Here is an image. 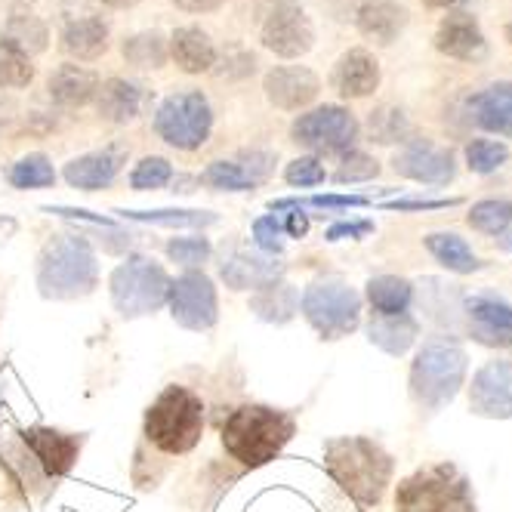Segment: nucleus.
<instances>
[{
    "instance_id": "nucleus-44",
    "label": "nucleus",
    "mask_w": 512,
    "mask_h": 512,
    "mask_svg": "<svg viewBox=\"0 0 512 512\" xmlns=\"http://www.w3.org/2000/svg\"><path fill=\"white\" fill-rule=\"evenodd\" d=\"M281 238H284V229L275 216H263V219H256L253 223V241L260 250L266 253H278L281 250Z\"/></svg>"
},
{
    "instance_id": "nucleus-13",
    "label": "nucleus",
    "mask_w": 512,
    "mask_h": 512,
    "mask_svg": "<svg viewBox=\"0 0 512 512\" xmlns=\"http://www.w3.org/2000/svg\"><path fill=\"white\" fill-rule=\"evenodd\" d=\"M312 41H315V31H312L309 16L297 4H290V0L275 4V10L263 22V44L284 59L303 56L312 47Z\"/></svg>"
},
{
    "instance_id": "nucleus-7",
    "label": "nucleus",
    "mask_w": 512,
    "mask_h": 512,
    "mask_svg": "<svg viewBox=\"0 0 512 512\" xmlns=\"http://www.w3.org/2000/svg\"><path fill=\"white\" fill-rule=\"evenodd\" d=\"M170 294V278L167 272L145 256H130L112 275V300L121 315H145L155 312L167 303Z\"/></svg>"
},
{
    "instance_id": "nucleus-43",
    "label": "nucleus",
    "mask_w": 512,
    "mask_h": 512,
    "mask_svg": "<svg viewBox=\"0 0 512 512\" xmlns=\"http://www.w3.org/2000/svg\"><path fill=\"white\" fill-rule=\"evenodd\" d=\"M371 133L380 142H395L405 133V118H401V112H392V108H380L377 115H371Z\"/></svg>"
},
{
    "instance_id": "nucleus-34",
    "label": "nucleus",
    "mask_w": 512,
    "mask_h": 512,
    "mask_svg": "<svg viewBox=\"0 0 512 512\" xmlns=\"http://www.w3.org/2000/svg\"><path fill=\"white\" fill-rule=\"evenodd\" d=\"M469 226L482 235H503L509 226H512V201H503V198H488V201H479L472 204L469 210Z\"/></svg>"
},
{
    "instance_id": "nucleus-35",
    "label": "nucleus",
    "mask_w": 512,
    "mask_h": 512,
    "mask_svg": "<svg viewBox=\"0 0 512 512\" xmlns=\"http://www.w3.org/2000/svg\"><path fill=\"white\" fill-rule=\"evenodd\" d=\"M31 78H34L31 56L10 41H0V87H28Z\"/></svg>"
},
{
    "instance_id": "nucleus-38",
    "label": "nucleus",
    "mask_w": 512,
    "mask_h": 512,
    "mask_svg": "<svg viewBox=\"0 0 512 512\" xmlns=\"http://www.w3.org/2000/svg\"><path fill=\"white\" fill-rule=\"evenodd\" d=\"M124 56L139 68H158V65H164L167 50H164L161 34L152 31V34H136V38H130L124 44Z\"/></svg>"
},
{
    "instance_id": "nucleus-8",
    "label": "nucleus",
    "mask_w": 512,
    "mask_h": 512,
    "mask_svg": "<svg viewBox=\"0 0 512 512\" xmlns=\"http://www.w3.org/2000/svg\"><path fill=\"white\" fill-rule=\"evenodd\" d=\"M303 315L309 318V324L324 340H337V337L352 334L358 327L361 297L355 287H349L343 281H318V284L306 287Z\"/></svg>"
},
{
    "instance_id": "nucleus-22",
    "label": "nucleus",
    "mask_w": 512,
    "mask_h": 512,
    "mask_svg": "<svg viewBox=\"0 0 512 512\" xmlns=\"http://www.w3.org/2000/svg\"><path fill=\"white\" fill-rule=\"evenodd\" d=\"M281 275V263L269 260V256H253L247 250L232 253L223 263V278L235 290H250V287H269Z\"/></svg>"
},
{
    "instance_id": "nucleus-42",
    "label": "nucleus",
    "mask_w": 512,
    "mask_h": 512,
    "mask_svg": "<svg viewBox=\"0 0 512 512\" xmlns=\"http://www.w3.org/2000/svg\"><path fill=\"white\" fill-rule=\"evenodd\" d=\"M324 164L318 158H297L290 161L287 170H284V179L290 182V186H318V182H324Z\"/></svg>"
},
{
    "instance_id": "nucleus-24",
    "label": "nucleus",
    "mask_w": 512,
    "mask_h": 512,
    "mask_svg": "<svg viewBox=\"0 0 512 512\" xmlns=\"http://www.w3.org/2000/svg\"><path fill=\"white\" fill-rule=\"evenodd\" d=\"M99 90V78L84 65H59L50 75V96L59 105H87Z\"/></svg>"
},
{
    "instance_id": "nucleus-23",
    "label": "nucleus",
    "mask_w": 512,
    "mask_h": 512,
    "mask_svg": "<svg viewBox=\"0 0 512 512\" xmlns=\"http://www.w3.org/2000/svg\"><path fill=\"white\" fill-rule=\"evenodd\" d=\"M121 152L118 149H105V152H93V155H84L78 161H71L65 167V179L71 182L75 189H84V192H96V189H105L108 182L115 179V173L121 170Z\"/></svg>"
},
{
    "instance_id": "nucleus-15",
    "label": "nucleus",
    "mask_w": 512,
    "mask_h": 512,
    "mask_svg": "<svg viewBox=\"0 0 512 512\" xmlns=\"http://www.w3.org/2000/svg\"><path fill=\"white\" fill-rule=\"evenodd\" d=\"M485 31L472 13H451L438 22L435 31V50L451 59H482L485 56Z\"/></svg>"
},
{
    "instance_id": "nucleus-4",
    "label": "nucleus",
    "mask_w": 512,
    "mask_h": 512,
    "mask_svg": "<svg viewBox=\"0 0 512 512\" xmlns=\"http://www.w3.org/2000/svg\"><path fill=\"white\" fill-rule=\"evenodd\" d=\"M398 512H475L469 479L451 463H432L408 475L395 491Z\"/></svg>"
},
{
    "instance_id": "nucleus-28",
    "label": "nucleus",
    "mask_w": 512,
    "mask_h": 512,
    "mask_svg": "<svg viewBox=\"0 0 512 512\" xmlns=\"http://www.w3.org/2000/svg\"><path fill=\"white\" fill-rule=\"evenodd\" d=\"M62 47L78 59H96L108 47V28L102 19H93V16L75 19L62 34Z\"/></svg>"
},
{
    "instance_id": "nucleus-36",
    "label": "nucleus",
    "mask_w": 512,
    "mask_h": 512,
    "mask_svg": "<svg viewBox=\"0 0 512 512\" xmlns=\"http://www.w3.org/2000/svg\"><path fill=\"white\" fill-rule=\"evenodd\" d=\"M53 179H56L53 164L44 155H28L10 170V182L16 189H44L53 186Z\"/></svg>"
},
{
    "instance_id": "nucleus-5",
    "label": "nucleus",
    "mask_w": 512,
    "mask_h": 512,
    "mask_svg": "<svg viewBox=\"0 0 512 512\" xmlns=\"http://www.w3.org/2000/svg\"><path fill=\"white\" fill-rule=\"evenodd\" d=\"M466 380V352L454 340H429L411 364V392L423 408L451 405Z\"/></svg>"
},
{
    "instance_id": "nucleus-14",
    "label": "nucleus",
    "mask_w": 512,
    "mask_h": 512,
    "mask_svg": "<svg viewBox=\"0 0 512 512\" xmlns=\"http://www.w3.org/2000/svg\"><path fill=\"white\" fill-rule=\"evenodd\" d=\"M395 170L408 179L426 182V186H448L454 179V155L448 149H438L429 139H417L398 152Z\"/></svg>"
},
{
    "instance_id": "nucleus-6",
    "label": "nucleus",
    "mask_w": 512,
    "mask_h": 512,
    "mask_svg": "<svg viewBox=\"0 0 512 512\" xmlns=\"http://www.w3.org/2000/svg\"><path fill=\"white\" fill-rule=\"evenodd\" d=\"M38 284L44 290V297H56V300L90 294L96 284V256L87 247V241L75 235L56 238L44 250Z\"/></svg>"
},
{
    "instance_id": "nucleus-27",
    "label": "nucleus",
    "mask_w": 512,
    "mask_h": 512,
    "mask_svg": "<svg viewBox=\"0 0 512 512\" xmlns=\"http://www.w3.org/2000/svg\"><path fill=\"white\" fill-rule=\"evenodd\" d=\"M423 241H426V250H429L448 272L469 275V272H479V269H482L479 256H475L472 247H469L460 235H454V232H432V235H426Z\"/></svg>"
},
{
    "instance_id": "nucleus-20",
    "label": "nucleus",
    "mask_w": 512,
    "mask_h": 512,
    "mask_svg": "<svg viewBox=\"0 0 512 512\" xmlns=\"http://www.w3.org/2000/svg\"><path fill=\"white\" fill-rule=\"evenodd\" d=\"M334 87L346 99L371 96L380 87V62L368 50H349L334 68Z\"/></svg>"
},
{
    "instance_id": "nucleus-26",
    "label": "nucleus",
    "mask_w": 512,
    "mask_h": 512,
    "mask_svg": "<svg viewBox=\"0 0 512 512\" xmlns=\"http://www.w3.org/2000/svg\"><path fill=\"white\" fill-rule=\"evenodd\" d=\"M368 337L389 355H405L417 340V321L411 315H377L368 324Z\"/></svg>"
},
{
    "instance_id": "nucleus-3",
    "label": "nucleus",
    "mask_w": 512,
    "mask_h": 512,
    "mask_svg": "<svg viewBox=\"0 0 512 512\" xmlns=\"http://www.w3.org/2000/svg\"><path fill=\"white\" fill-rule=\"evenodd\" d=\"M204 432V401L186 386H167L145 411V438L164 454H189Z\"/></svg>"
},
{
    "instance_id": "nucleus-1",
    "label": "nucleus",
    "mask_w": 512,
    "mask_h": 512,
    "mask_svg": "<svg viewBox=\"0 0 512 512\" xmlns=\"http://www.w3.org/2000/svg\"><path fill=\"white\" fill-rule=\"evenodd\" d=\"M294 429V417L284 411L266 405H244L232 411L223 423V448L241 466H266L281 454Z\"/></svg>"
},
{
    "instance_id": "nucleus-54",
    "label": "nucleus",
    "mask_w": 512,
    "mask_h": 512,
    "mask_svg": "<svg viewBox=\"0 0 512 512\" xmlns=\"http://www.w3.org/2000/svg\"><path fill=\"white\" fill-rule=\"evenodd\" d=\"M503 31H506V41L512 44V13H509V19H506V25H503Z\"/></svg>"
},
{
    "instance_id": "nucleus-21",
    "label": "nucleus",
    "mask_w": 512,
    "mask_h": 512,
    "mask_svg": "<svg viewBox=\"0 0 512 512\" xmlns=\"http://www.w3.org/2000/svg\"><path fill=\"white\" fill-rule=\"evenodd\" d=\"M408 25V10L398 0H364L358 7V28L364 38L392 44Z\"/></svg>"
},
{
    "instance_id": "nucleus-10",
    "label": "nucleus",
    "mask_w": 512,
    "mask_h": 512,
    "mask_svg": "<svg viewBox=\"0 0 512 512\" xmlns=\"http://www.w3.org/2000/svg\"><path fill=\"white\" fill-rule=\"evenodd\" d=\"M170 315L189 331H210L216 324V290L204 272H186L170 281Z\"/></svg>"
},
{
    "instance_id": "nucleus-16",
    "label": "nucleus",
    "mask_w": 512,
    "mask_h": 512,
    "mask_svg": "<svg viewBox=\"0 0 512 512\" xmlns=\"http://www.w3.org/2000/svg\"><path fill=\"white\" fill-rule=\"evenodd\" d=\"M22 442L28 445V451L38 457L44 472L53 475V479H59V475H65L71 469V463H75V457H78V448H81V442L75 435H65V432L47 429V426L25 429Z\"/></svg>"
},
{
    "instance_id": "nucleus-25",
    "label": "nucleus",
    "mask_w": 512,
    "mask_h": 512,
    "mask_svg": "<svg viewBox=\"0 0 512 512\" xmlns=\"http://www.w3.org/2000/svg\"><path fill=\"white\" fill-rule=\"evenodd\" d=\"M170 53H173L176 65L182 71H189V75H201V71H207L216 59V50L201 28H179L173 34Z\"/></svg>"
},
{
    "instance_id": "nucleus-29",
    "label": "nucleus",
    "mask_w": 512,
    "mask_h": 512,
    "mask_svg": "<svg viewBox=\"0 0 512 512\" xmlns=\"http://www.w3.org/2000/svg\"><path fill=\"white\" fill-rule=\"evenodd\" d=\"M266 173H269V158L263 164H250V167L244 161H213L204 170V182H210L213 189L244 192V189H253Z\"/></svg>"
},
{
    "instance_id": "nucleus-33",
    "label": "nucleus",
    "mask_w": 512,
    "mask_h": 512,
    "mask_svg": "<svg viewBox=\"0 0 512 512\" xmlns=\"http://www.w3.org/2000/svg\"><path fill=\"white\" fill-rule=\"evenodd\" d=\"M297 303H300V297H297V290L290 284H269L253 297L250 306H253L256 315L266 318V321H287L290 315L297 312Z\"/></svg>"
},
{
    "instance_id": "nucleus-41",
    "label": "nucleus",
    "mask_w": 512,
    "mask_h": 512,
    "mask_svg": "<svg viewBox=\"0 0 512 512\" xmlns=\"http://www.w3.org/2000/svg\"><path fill=\"white\" fill-rule=\"evenodd\" d=\"M167 253L179 266H198L210 256V241L207 238H173L167 244Z\"/></svg>"
},
{
    "instance_id": "nucleus-52",
    "label": "nucleus",
    "mask_w": 512,
    "mask_h": 512,
    "mask_svg": "<svg viewBox=\"0 0 512 512\" xmlns=\"http://www.w3.org/2000/svg\"><path fill=\"white\" fill-rule=\"evenodd\" d=\"M426 7H454V4H463V0H423Z\"/></svg>"
},
{
    "instance_id": "nucleus-53",
    "label": "nucleus",
    "mask_w": 512,
    "mask_h": 512,
    "mask_svg": "<svg viewBox=\"0 0 512 512\" xmlns=\"http://www.w3.org/2000/svg\"><path fill=\"white\" fill-rule=\"evenodd\" d=\"M102 4H108V7H133L136 0H102Z\"/></svg>"
},
{
    "instance_id": "nucleus-40",
    "label": "nucleus",
    "mask_w": 512,
    "mask_h": 512,
    "mask_svg": "<svg viewBox=\"0 0 512 512\" xmlns=\"http://www.w3.org/2000/svg\"><path fill=\"white\" fill-rule=\"evenodd\" d=\"M170 176H173V170H170V164L164 158H142L136 164V170L130 173V186L139 189V192L161 189V186H167V182H170Z\"/></svg>"
},
{
    "instance_id": "nucleus-49",
    "label": "nucleus",
    "mask_w": 512,
    "mask_h": 512,
    "mask_svg": "<svg viewBox=\"0 0 512 512\" xmlns=\"http://www.w3.org/2000/svg\"><path fill=\"white\" fill-rule=\"evenodd\" d=\"M281 229L287 235H294V238H303L309 232V216L306 213H287V219L281 223Z\"/></svg>"
},
{
    "instance_id": "nucleus-19",
    "label": "nucleus",
    "mask_w": 512,
    "mask_h": 512,
    "mask_svg": "<svg viewBox=\"0 0 512 512\" xmlns=\"http://www.w3.org/2000/svg\"><path fill=\"white\" fill-rule=\"evenodd\" d=\"M266 96L287 112H297V108L309 105L318 96V78L303 65H284L269 71L266 78Z\"/></svg>"
},
{
    "instance_id": "nucleus-37",
    "label": "nucleus",
    "mask_w": 512,
    "mask_h": 512,
    "mask_svg": "<svg viewBox=\"0 0 512 512\" xmlns=\"http://www.w3.org/2000/svg\"><path fill=\"white\" fill-rule=\"evenodd\" d=\"M509 158V149L503 142H494V139H472L466 145V164L472 173H494L506 164Z\"/></svg>"
},
{
    "instance_id": "nucleus-17",
    "label": "nucleus",
    "mask_w": 512,
    "mask_h": 512,
    "mask_svg": "<svg viewBox=\"0 0 512 512\" xmlns=\"http://www.w3.org/2000/svg\"><path fill=\"white\" fill-rule=\"evenodd\" d=\"M463 309L475 321V337L485 343L512 346V303L494 294H472L463 300Z\"/></svg>"
},
{
    "instance_id": "nucleus-2",
    "label": "nucleus",
    "mask_w": 512,
    "mask_h": 512,
    "mask_svg": "<svg viewBox=\"0 0 512 512\" xmlns=\"http://www.w3.org/2000/svg\"><path fill=\"white\" fill-rule=\"evenodd\" d=\"M327 469L358 503H377L392 479V457L368 438H334L324 451Z\"/></svg>"
},
{
    "instance_id": "nucleus-48",
    "label": "nucleus",
    "mask_w": 512,
    "mask_h": 512,
    "mask_svg": "<svg viewBox=\"0 0 512 512\" xmlns=\"http://www.w3.org/2000/svg\"><path fill=\"white\" fill-rule=\"evenodd\" d=\"M460 204V198H445V201H395L389 204V210H445Z\"/></svg>"
},
{
    "instance_id": "nucleus-11",
    "label": "nucleus",
    "mask_w": 512,
    "mask_h": 512,
    "mask_svg": "<svg viewBox=\"0 0 512 512\" xmlns=\"http://www.w3.org/2000/svg\"><path fill=\"white\" fill-rule=\"evenodd\" d=\"M290 133H294V142L306 145V149L337 152V149H346V145L358 136V124L346 108L324 105V108H315V112L303 115Z\"/></svg>"
},
{
    "instance_id": "nucleus-50",
    "label": "nucleus",
    "mask_w": 512,
    "mask_h": 512,
    "mask_svg": "<svg viewBox=\"0 0 512 512\" xmlns=\"http://www.w3.org/2000/svg\"><path fill=\"white\" fill-rule=\"evenodd\" d=\"M173 4L179 7V10H186V13H210V10H216L223 0H173Z\"/></svg>"
},
{
    "instance_id": "nucleus-30",
    "label": "nucleus",
    "mask_w": 512,
    "mask_h": 512,
    "mask_svg": "<svg viewBox=\"0 0 512 512\" xmlns=\"http://www.w3.org/2000/svg\"><path fill=\"white\" fill-rule=\"evenodd\" d=\"M96 105L105 121L124 124V121L136 118V112H139V90L130 81L112 78L96 90Z\"/></svg>"
},
{
    "instance_id": "nucleus-18",
    "label": "nucleus",
    "mask_w": 512,
    "mask_h": 512,
    "mask_svg": "<svg viewBox=\"0 0 512 512\" xmlns=\"http://www.w3.org/2000/svg\"><path fill=\"white\" fill-rule=\"evenodd\" d=\"M466 112L482 130L497 136H512V81L491 84L469 96Z\"/></svg>"
},
{
    "instance_id": "nucleus-32",
    "label": "nucleus",
    "mask_w": 512,
    "mask_h": 512,
    "mask_svg": "<svg viewBox=\"0 0 512 512\" xmlns=\"http://www.w3.org/2000/svg\"><path fill=\"white\" fill-rule=\"evenodd\" d=\"M25 53H41L47 47V25L25 7H16L7 19V38Z\"/></svg>"
},
{
    "instance_id": "nucleus-46",
    "label": "nucleus",
    "mask_w": 512,
    "mask_h": 512,
    "mask_svg": "<svg viewBox=\"0 0 512 512\" xmlns=\"http://www.w3.org/2000/svg\"><path fill=\"white\" fill-rule=\"evenodd\" d=\"M368 232H374V223H337L327 229V241H343V238H364Z\"/></svg>"
},
{
    "instance_id": "nucleus-45",
    "label": "nucleus",
    "mask_w": 512,
    "mask_h": 512,
    "mask_svg": "<svg viewBox=\"0 0 512 512\" xmlns=\"http://www.w3.org/2000/svg\"><path fill=\"white\" fill-rule=\"evenodd\" d=\"M377 161L374 158H368V155H361V152H355V155H349L346 161H343V167L337 170V182H358V179H371V176H377Z\"/></svg>"
},
{
    "instance_id": "nucleus-31",
    "label": "nucleus",
    "mask_w": 512,
    "mask_h": 512,
    "mask_svg": "<svg viewBox=\"0 0 512 512\" xmlns=\"http://www.w3.org/2000/svg\"><path fill=\"white\" fill-rule=\"evenodd\" d=\"M368 300L377 315H386V318L408 315V306L414 300V287L398 275H380V278H371V284H368Z\"/></svg>"
},
{
    "instance_id": "nucleus-9",
    "label": "nucleus",
    "mask_w": 512,
    "mask_h": 512,
    "mask_svg": "<svg viewBox=\"0 0 512 512\" xmlns=\"http://www.w3.org/2000/svg\"><path fill=\"white\" fill-rule=\"evenodd\" d=\"M210 105L198 90H186V93H173L161 108H158V118L155 127L161 133L164 142L176 145L182 152H195L207 142L210 136Z\"/></svg>"
},
{
    "instance_id": "nucleus-47",
    "label": "nucleus",
    "mask_w": 512,
    "mask_h": 512,
    "mask_svg": "<svg viewBox=\"0 0 512 512\" xmlns=\"http://www.w3.org/2000/svg\"><path fill=\"white\" fill-rule=\"evenodd\" d=\"M306 204H315V207H361L368 204V198H358V195H318V198H309Z\"/></svg>"
},
{
    "instance_id": "nucleus-39",
    "label": "nucleus",
    "mask_w": 512,
    "mask_h": 512,
    "mask_svg": "<svg viewBox=\"0 0 512 512\" xmlns=\"http://www.w3.org/2000/svg\"><path fill=\"white\" fill-rule=\"evenodd\" d=\"M124 216L139 219V223H158V226H204L213 223V216L195 210H124Z\"/></svg>"
},
{
    "instance_id": "nucleus-51",
    "label": "nucleus",
    "mask_w": 512,
    "mask_h": 512,
    "mask_svg": "<svg viewBox=\"0 0 512 512\" xmlns=\"http://www.w3.org/2000/svg\"><path fill=\"white\" fill-rule=\"evenodd\" d=\"M497 244H500V250L512 253V229H506L503 235H497Z\"/></svg>"
},
{
    "instance_id": "nucleus-12",
    "label": "nucleus",
    "mask_w": 512,
    "mask_h": 512,
    "mask_svg": "<svg viewBox=\"0 0 512 512\" xmlns=\"http://www.w3.org/2000/svg\"><path fill=\"white\" fill-rule=\"evenodd\" d=\"M469 408L485 420H512V361H488L485 368L475 371Z\"/></svg>"
}]
</instances>
